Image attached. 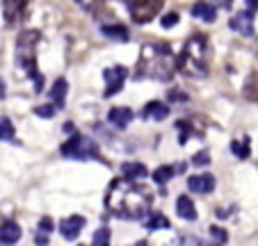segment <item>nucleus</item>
Instances as JSON below:
<instances>
[{"instance_id":"obj_17","label":"nucleus","mask_w":258,"mask_h":246,"mask_svg":"<svg viewBox=\"0 0 258 246\" xmlns=\"http://www.w3.org/2000/svg\"><path fill=\"white\" fill-rule=\"evenodd\" d=\"M21 239V226L14 221H5L0 223V241L3 244H14Z\"/></svg>"},{"instance_id":"obj_9","label":"nucleus","mask_w":258,"mask_h":246,"mask_svg":"<svg viewBox=\"0 0 258 246\" xmlns=\"http://www.w3.org/2000/svg\"><path fill=\"white\" fill-rule=\"evenodd\" d=\"M229 28L233 30V32L242 34V37H251L253 34V12L242 10V12H238V14H233L229 21Z\"/></svg>"},{"instance_id":"obj_22","label":"nucleus","mask_w":258,"mask_h":246,"mask_svg":"<svg viewBox=\"0 0 258 246\" xmlns=\"http://www.w3.org/2000/svg\"><path fill=\"white\" fill-rule=\"evenodd\" d=\"M242 96L251 103H258V71L251 73L244 82V89H242Z\"/></svg>"},{"instance_id":"obj_28","label":"nucleus","mask_w":258,"mask_h":246,"mask_svg":"<svg viewBox=\"0 0 258 246\" xmlns=\"http://www.w3.org/2000/svg\"><path fill=\"white\" fill-rule=\"evenodd\" d=\"M192 164H197V167H206V164H210V153L208 150H199V153L192 157Z\"/></svg>"},{"instance_id":"obj_14","label":"nucleus","mask_w":258,"mask_h":246,"mask_svg":"<svg viewBox=\"0 0 258 246\" xmlns=\"http://www.w3.org/2000/svg\"><path fill=\"white\" fill-rule=\"evenodd\" d=\"M167 114H169V107H167L162 101L146 103L144 110H142V116H144V119H153V121H165Z\"/></svg>"},{"instance_id":"obj_29","label":"nucleus","mask_w":258,"mask_h":246,"mask_svg":"<svg viewBox=\"0 0 258 246\" xmlns=\"http://www.w3.org/2000/svg\"><path fill=\"white\" fill-rule=\"evenodd\" d=\"M210 235H213V239H215V241H222V244H224V241H229V235L224 232V228L213 226V228H210Z\"/></svg>"},{"instance_id":"obj_19","label":"nucleus","mask_w":258,"mask_h":246,"mask_svg":"<svg viewBox=\"0 0 258 246\" xmlns=\"http://www.w3.org/2000/svg\"><path fill=\"white\" fill-rule=\"evenodd\" d=\"M67 92H69V85L64 77H57L53 85V89H50V101L57 105V110H62L64 107V101H67Z\"/></svg>"},{"instance_id":"obj_2","label":"nucleus","mask_w":258,"mask_h":246,"mask_svg":"<svg viewBox=\"0 0 258 246\" xmlns=\"http://www.w3.org/2000/svg\"><path fill=\"white\" fill-rule=\"evenodd\" d=\"M178 71V57L167 44H144L137 59V77H149L158 82H169Z\"/></svg>"},{"instance_id":"obj_1","label":"nucleus","mask_w":258,"mask_h":246,"mask_svg":"<svg viewBox=\"0 0 258 246\" xmlns=\"http://www.w3.org/2000/svg\"><path fill=\"white\" fill-rule=\"evenodd\" d=\"M153 194L149 187L135 183L133 178H117L105 194V208L110 214L119 219H128V221H137L144 219L146 212L151 210Z\"/></svg>"},{"instance_id":"obj_15","label":"nucleus","mask_w":258,"mask_h":246,"mask_svg":"<svg viewBox=\"0 0 258 246\" xmlns=\"http://www.w3.org/2000/svg\"><path fill=\"white\" fill-rule=\"evenodd\" d=\"M192 16H195V19H201L204 23H213V21L217 19V7L206 3V0H201V3H195V5H192Z\"/></svg>"},{"instance_id":"obj_3","label":"nucleus","mask_w":258,"mask_h":246,"mask_svg":"<svg viewBox=\"0 0 258 246\" xmlns=\"http://www.w3.org/2000/svg\"><path fill=\"white\" fill-rule=\"evenodd\" d=\"M210 50L206 34H192L183 46V53L178 55V71L190 77H206L210 71Z\"/></svg>"},{"instance_id":"obj_12","label":"nucleus","mask_w":258,"mask_h":246,"mask_svg":"<svg viewBox=\"0 0 258 246\" xmlns=\"http://www.w3.org/2000/svg\"><path fill=\"white\" fill-rule=\"evenodd\" d=\"M85 217H80V214H73V217H67L59 221V232H62L67 239H76V237L83 232L85 228Z\"/></svg>"},{"instance_id":"obj_26","label":"nucleus","mask_w":258,"mask_h":246,"mask_svg":"<svg viewBox=\"0 0 258 246\" xmlns=\"http://www.w3.org/2000/svg\"><path fill=\"white\" fill-rule=\"evenodd\" d=\"M92 244H96V246L110 244V230H107V228H98L96 235H94V239H92Z\"/></svg>"},{"instance_id":"obj_23","label":"nucleus","mask_w":258,"mask_h":246,"mask_svg":"<svg viewBox=\"0 0 258 246\" xmlns=\"http://www.w3.org/2000/svg\"><path fill=\"white\" fill-rule=\"evenodd\" d=\"M249 137H240V139H233L231 141V150H233V155L238 159H247L249 157Z\"/></svg>"},{"instance_id":"obj_11","label":"nucleus","mask_w":258,"mask_h":246,"mask_svg":"<svg viewBox=\"0 0 258 246\" xmlns=\"http://www.w3.org/2000/svg\"><path fill=\"white\" fill-rule=\"evenodd\" d=\"M25 7L28 0H3V16L10 25H14L25 16Z\"/></svg>"},{"instance_id":"obj_13","label":"nucleus","mask_w":258,"mask_h":246,"mask_svg":"<svg viewBox=\"0 0 258 246\" xmlns=\"http://www.w3.org/2000/svg\"><path fill=\"white\" fill-rule=\"evenodd\" d=\"M133 116L135 114H133L131 107H112V110L107 112V121H110L114 128H119V130H123V128L131 126Z\"/></svg>"},{"instance_id":"obj_4","label":"nucleus","mask_w":258,"mask_h":246,"mask_svg":"<svg viewBox=\"0 0 258 246\" xmlns=\"http://www.w3.org/2000/svg\"><path fill=\"white\" fill-rule=\"evenodd\" d=\"M41 34L37 30H23L16 39V64L23 68V73L34 80V92L44 89V75L37 68V44Z\"/></svg>"},{"instance_id":"obj_5","label":"nucleus","mask_w":258,"mask_h":246,"mask_svg":"<svg viewBox=\"0 0 258 246\" xmlns=\"http://www.w3.org/2000/svg\"><path fill=\"white\" fill-rule=\"evenodd\" d=\"M59 153L67 159H103L96 141L85 135H71L59 146Z\"/></svg>"},{"instance_id":"obj_31","label":"nucleus","mask_w":258,"mask_h":246,"mask_svg":"<svg viewBox=\"0 0 258 246\" xmlns=\"http://www.w3.org/2000/svg\"><path fill=\"white\" fill-rule=\"evenodd\" d=\"M169 101H180V103H183V101H187V94H183L180 89H171V92H169Z\"/></svg>"},{"instance_id":"obj_7","label":"nucleus","mask_w":258,"mask_h":246,"mask_svg":"<svg viewBox=\"0 0 258 246\" xmlns=\"http://www.w3.org/2000/svg\"><path fill=\"white\" fill-rule=\"evenodd\" d=\"M176 128H178V144L185 146L192 137H201L208 128V121L201 119V116H187V119L176 121Z\"/></svg>"},{"instance_id":"obj_32","label":"nucleus","mask_w":258,"mask_h":246,"mask_svg":"<svg viewBox=\"0 0 258 246\" xmlns=\"http://www.w3.org/2000/svg\"><path fill=\"white\" fill-rule=\"evenodd\" d=\"M39 230H41V232H53V221H50L48 217H44V219L39 221Z\"/></svg>"},{"instance_id":"obj_8","label":"nucleus","mask_w":258,"mask_h":246,"mask_svg":"<svg viewBox=\"0 0 258 246\" xmlns=\"http://www.w3.org/2000/svg\"><path fill=\"white\" fill-rule=\"evenodd\" d=\"M103 77H105V92H103V96L110 98L121 92L123 82H126V77H128V68L121 66V64H114V66L103 71Z\"/></svg>"},{"instance_id":"obj_16","label":"nucleus","mask_w":258,"mask_h":246,"mask_svg":"<svg viewBox=\"0 0 258 246\" xmlns=\"http://www.w3.org/2000/svg\"><path fill=\"white\" fill-rule=\"evenodd\" d=\"M176 212H178L180 219H185V221H195L197 219V208L190 196H178V201H176Z\"/></svg>"},{"instance_id":"obj_34","label":"nucleus","mask_w":258,"mask_h":246,"mask_svg":"<svg viewBox=\"0 0 258 246\" xmlns=\"http://www.w3.org/2000/svg\"><path fill=\"white\" fill-rule=\"evenodd\" d=\"M5 94H7V87H5V82H3V77H0V101L5 98Z\"/></svg>"},{"instance_id":"obj_33","label":"nucleus","mask_w":258,"mask_h":246,"mask_svg":"<svg viewBox=\"0 0 258 246\" xmlns=\"http://www.w3.org/2000/svg\"><path fill=\"white\" fill-rule=\"evenodd\" d=\"M247 10L258 12V0H247Z\"/></svg>"},{"instance_id":"obj_30","label":"nucleus","mask_w":258,"mask_h":246,"mask_svg":"<svg viewBox=\"0 0 258 246\" xmlns=\"http://www.w3.org/2000/svg\"><path fill=\"white\" fill-rule=\"evenodd\" d=\"M162 28H174L176 23H178V14H176V12H169V14H165L162 16Z\"/></svg>"},{"instance_id":"obj_6","label":"nucleus","mask_w":258,"mask_h":246,"mask_svg":"<svg viewBox=\"0 0 258 246\" xmlns=\"http://www.w3.org/2000/svg\"><path fill=\"white\" fill-rule=\"evenodd\" d=\"M165 0H128V10H131V19L135 23H151L162 10Z\"/></svg>"},{"instance_id":"obj_10","label":"nucleus","mask_w":258,"mask_h":246,"mask_svg":"<svg viewBox=\"0 0 258 246\" xmlns=\"http://www.w3.org/2000/svg\"><path fill=\"white\" fill-rule=\"evenodd\" d=\"M187 189H190L192 194H201V196H206V194H210L215 189V176L213 174L190 176V178H187Z\"/></svg>"},{"instance_id":"obj_21","label":"nucleus","mask_w":258,"mask_h":246,"mask_svg":"<svg viewBox=\"0 0 258 246\" xmlns=\"http://www.w3.org/2000/svg\"><path fill=\"white\" fill-rule=\"evenodd\" d=\"M121 174L126 176V178L140 180V178H144L149 171H146V167H144V164H140V162H126V164L121 167Z\"/></svg>"},{"instance_id":"obj_27","label":"nucleus","mask_w":258,"mask_h":246,"mask_svg":"<svg viewBox=\"0 0 258 246\" xmlns=\"http://www.w3.org/2000/svg\"><path fill=\"white\" fill-rule=\"evenodd\" d=\"M55 110H57V105H55V103H50V105H39V107H34V114L44 116V119H50V116H55Z\"/></svg>"},{"instance_id":"obj_25","label":"nucleus","mask_w":258,"mask_h":246,"mask_svg":"<svg viewBox=\"0 0 258 246\" xmlns=\"http://www.w3.org/2000/svg\"><path fill=\"white\" fill-rule=\"evenodd\" d=\"M0 141H16V130L7 116H0Z\"/></svg>"},{"instance_id":"obj_35","label":"nucleus","mask_w":258,"mask_h":246,"mask_svg":"<svg viewBox=\"0 0 258 246\" xmlns=\"http://www.w3.org/2000/svg\"><path fill=\"white\" fill-rule=\"evenodd\" d=\"M34 241H37V244H46V241H48V237H46V232H44V235H37V237H34Z\"/></svg>"},{"instance_id":"obj_20","label":"nucleus","mask_w":258,"mask_h":246,"mask_svg":"<svg viewBox=\"0 0 258 246\" xmlns=\"http://www.w3.org/2000/svg\"><path fill=\"white\" fill-rule=\"evenodd\" d=\"M144 228L146 230H165V228H171V221L160 212H149V217L144 219Z\"/></svg>"},{"instance_id":"obj_24","label":"nucleus","mask_w":258,"mask_h":246,"mask_svg":"<svg viewBox=\"0 0 258 246\" xmlns=\"http://www.w3.org/2000/svg\"><path fill=\"white\" fill-rule=\"evenodd\" d=\"M176 171H178V167H169V164H165V167H158V169L153 171V180H156L158 185H165V183H169V180L174 178Z\"/></svg>"},{"instance_id":"obj_18","label":"nucleus","mask_w":258,"mask_h":246,"mask_svg":"<svg viewBox=\"0 0 258 246\" xmlns=\"http://www.w3.org/2000/svg\"><path fill=\"white\" fill-rule=\"evenodd\" d=\"M101 32H103V37L112 39V41H128V39H131V32H128V28H126V25H121V23L103 25Z\"/></svg>"}]
</instances>
